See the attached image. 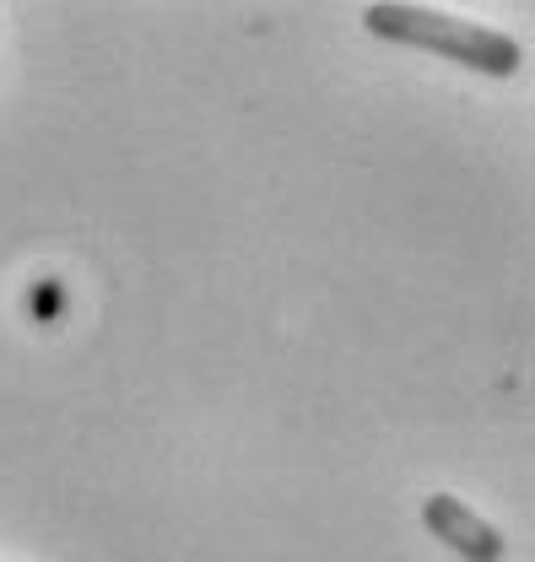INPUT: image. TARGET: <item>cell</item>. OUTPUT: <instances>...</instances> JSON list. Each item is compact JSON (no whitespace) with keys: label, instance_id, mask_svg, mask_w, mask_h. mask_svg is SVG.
Listing matches in <instances>:
<instances>
[{"label":"cell","instance_id":"cell-2","mask_svg":"<svg viewBox=\"0 0 535 562\" xmlns=\"http://www.w3.org/2000/svg\"><path fill=\"white\" fill-rule=\"evenodd\" d=\"M422 525L433 530V541H444L455 558H466V562H503V552H509L503 530L487 525L455 492H433V497L422 503Z\"/></svg>","mask_w":535,"mask_h":562},{"label":"cell","instance_id":"cell-1","mask_svg":"<svg viewBox=\"0 0 535 562\" xmlns=\"http://www.w3.org/2000/svg\"><path fill=\"white\" fill-rule=\"evenodd\" d=\"M363 27L374 38H390L405 49H427L444 55L455 66L481 70V76H520L525 66V44L487 27V22H466L455 11H433V5H405V0H379L363 11Z\"/></svg>","mask_w":535,"mask_h":562}]
</instances>
